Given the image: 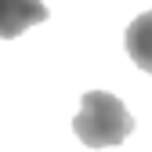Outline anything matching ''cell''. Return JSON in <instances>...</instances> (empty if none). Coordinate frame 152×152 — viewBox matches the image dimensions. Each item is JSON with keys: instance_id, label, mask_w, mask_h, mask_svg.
<instances>
[{"instance_id": "obj_1", "label": "cell", "mask_w": 152, "mask_h": 152, "mask_svg": "<svg viewBox=\"0 0 152 152\" xmlns=\"http://www.w3.org/2000/svg\"><path fill=\"white\" fill-rule=\"evenodd\" d=\"M72 130L87 148H105V145H123L127 134H134V116L116 94L105 91H87L80 98Z\"/></svg>"}, {"instance_id": "obj_3", "label": "cell", "mask_w": 152, "mask_h": 152, "mask_svg": "<svg viewBox=\"0 0 152 152\" xmlns=\"http://www.w3.org/2000/svg\"><path fill=\"white\" fill-rule=\"evenodd\" d=\"M127 54L134 58L138 69H145L152 76V11L138 15L127 26Z\"/></svg>"}, {"instance_id": "obj_2", "label": "cell", "mask_w": 152, "mask_h": 152, "mask_svg": "<svg viewBox=\"0 0 152 152\" xmlns=\"http://www.w3.org/2000/svg\"><path fill=\"white\" fill-rule=\"evenodd\" d=\"M47 22L44 0H0V40H15L29 26Z\"/></svg>"}]
</instances>
